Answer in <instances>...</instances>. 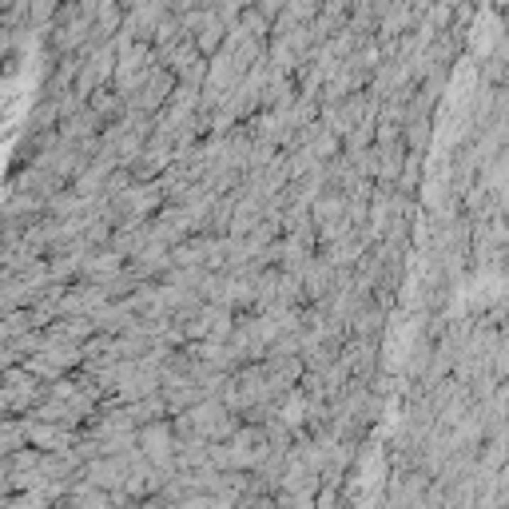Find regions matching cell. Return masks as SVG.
<instances>
[{"mask_svg":"<svg viewBox=\"0 0 509 509\" xmlns=\"http://www.w3.org/2000/svg\"><path fill=\"white\" fill-rule=\"evenodd\" d=\"M52 9H56V0H28V16H32V21L52 16Z\"/></svg>","mask_w":509,"mask_h":509,"instance_id":"obj_1","label":"cell"}]
</instances>
